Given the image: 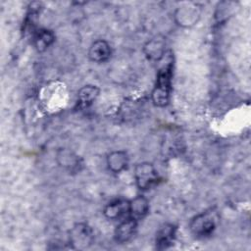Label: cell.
I'll use <instances>...</instances> for the list:
<instances>
[{"label": "cell", "mask_w": 251, "mask_h": 251, "mask_svg": "<svg viewBox=\"0 0 251 251\" xmlns=\"http://www.w3.org/2000/svg\"><path fill=\"white\" fill-rule=\"evenodd\" d=\"M173 62L170 60L158 71L151 99L155 106L165 107L169 104L172 92Z\"/></svg>", "instance_id": "6da1fadb"}, {"label": "cell", "mask_w": 251, "mask_h": 251, "mask_svg": "<svg viewBox=\"0 0 251 251\" xmlns=\"http://www.w3.org/2000/svg\"><path fill=\"white\" fill-rule=\"evenodd\" d=\"M217 226V215L213 211H206L196 215L189 223L193 235L199 238L210 236Z\"/></svg>", "instance_id": "7a4b0ae2"}, {"label": "cell", "mask_w": 251, "mask_h": 251, "mask_svg": "<svg viewBox=\"0 0 251 251\" xmlns=\"http://www.w3.org/2000/svg\"><path fill=\"white\" fill-rule=\"evenodd\" d=\"M134 179L137 187L141 190H147L156 185L160 179L154 165L149 162L136 164L134 167Z\"/></svg>", "instance_id": "3957f363"}, {"label": "cell", "mask_w": 251, "mask_h": 251, "mask_svg": "<svg viewBox=\"0 0 251 251\" xmlns=\"http://www.w3.org/2000/svg\"><path fill=\"white\" fill-rule=\"evenodd\" d=\"M93 230L85 223H78L70 231V244L75 249L87 248L93 241Z\"/></svg>", "instance_id": "277c9868"}, {"label": "cell", "mask_w": 251, "mask_h": 251, "mask_svg": "<svg viewBox=\"0 0 251 251\" xmlns=\"http://www.w3.org/2000/svg\"><path fill=\"white\" fill-rule=\"evenodd\" d=\"M176 25L182 27H191L196 25L200 19V10L195 4L186 3L176 8L174 14Z\"/></svg>", "instance_id": "5b68a950"}, {"label": "cell", "mask_w": 251, "mask_h": 251, "mask_svg": "<svg viewBox=\"0 0 251 251\" xmlns=\"http://www.w3.org/2000/svg\"><path fill=\"white\" fill-rule=\"evenodd\" d=\"M166 37L155 35L149 39L143 46V52L146 58L153 62L161 61L166 55Z\"/></svg>", "instance_id": "8992f818"}, {"label": "cell", "mask_w": 251, "mask_h": 251, "mask_svg": "<svg viewBox=\"0 0 251 251\" xmlns=\"http://www.w3.org/2000/svg\"><path fill=\"white\" fill-rule=\"evenodd\" d=\"M56 162L63 169L75 173L78 172L82 166L80 157L68 148H60L56 152Z\"/></svg>", "instance_id": "52a82bcc"}, {"label": "cell", "mask_w": 251, "mask_h": 251, "mask_svg": "<svg viewBox=\"0 0 251 251\" xmlns=\"http://www.w3.org/2000/svg\"><path fill=\"white\" fill-rule=\"evenodd\" d=\"M137 229V220L128 216L121 220L120 224L117 226L114 236L117 242L126 243L135 234Z\"/></svg>", "instance_id": "ba28073f"}, {"label": "cell", "mask_w": 251, "mask_h": 251, "mask_svg": "<svg viewBox=\"0 0 251 251\" xmlns=\"http://www.w3.org/2000/svg\"><path fill=\"white\" fill-rule=\"evenodd\" d=\"M111 56V45L104 39L95 40L88 49V58L94 63H105L110 60Z\"/></svg>", "instance_id": "9c48e42d"}, {"label": "cell", "mask_w": 251, "mask_h": 251, "mask_svg": "<svg viewBox=\"0 0 251 251\" xmlns=\"http://www.w3.org/2000/svg\"><path fill=\"white\" fill-rule=\"evenodd\" d=\"M104 216L108 220H123L129 216V201L118 199L107 204L103 211Z\"/></svg>", "instance_id": "30bf717a"}, {"label": "cell", "mask_w": 251, "mask_h": 251, "mask_svg": "<svg viewBox=\"0 0 251 251\" xmlns=\"http://www.w3.org/2000/svg\"><path fill=\"white\" fill-rule=\"evenodd\" d=\"M99 93L100 89L96 85L87 84L82 86L77 92L76 108H78L79 110H84L90 107L98 98Z\"/></svg>", "instance_id": "8fae6325"}, {"label": "cell", "mask_w": 251, "mask_h": 251, "mask_svg": "<svg viewBox=\"0 0 251 251\" xmlns=\"http://www.w3.org/2000/svg\"><path fill=\"white\" fill-rule=\"evenodd\" d=\"M176 234V226L173 224L164 225L157 232L155 244L156 248L159 250L167 249L173 245Z\"/></svg>", "instance_id": "7c38bea8"}, {"label": "cell", "mask_w": 251, "mask_h": 251, "mask_svg": "<svg viewBox=\"0 0 251 251\" xmlns=\"http://www.w3.org/2000/svg\"><path fill=\"white\" fill-rule=\"evenodd\" d=\"M106 162H107V167L111 172L115 174H119L126 169L128 165V155L126 151H123V150L112 151L107 156Z\"/></svg>", "instance_id": "4fadbf2b"}, {"label": "cell", "mask_w": 251, "mask_h": 251, "mask_svg": "<svg viewBox=\"0 0 251 251\" xmlns=\"http://www.w3.org/2000/svg\"><path fill=\"white\" fill-rule=\"evenodd\" d=\"M55 41V34L47 28H39L32 34V44L38 52H44Z\"/></svg>", "instance_id": "5bb4252c"}, {"label": "cell", "mask_w": 251, "mask_h": 251, "mask_svg": "<svg viewBox=\"0 0 251 251\" xmlns=\"http://www.w3.org/2000/svg\"><path fill=\"white\" fill-rule=\"evenodd\" d=\"M149 212V201L143 195H137L129 201V216L138 220L143 219Z\"/></svg>", "instance_id": "9a60e30c"}]
</instances>
